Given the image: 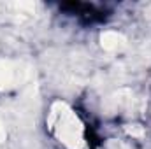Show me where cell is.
I'll list each match as a JSON object with an SVG mask.
<instances>
[{
    "mask_svg": "<svg viewBox=\"0 0 151 149\" xmlns=\"http://www.w3.org/2000/svg\"><path fill=\"white\" fill-rule=\"evenodd\" d=\"M125 132H127L128 135L135 137V139H142V137L146 135V132H144V128H142L141 125H127V126H125Z\"/></svg>",
    "mask_w": 151,
    "mask_h": 149,
    "instance_id": "cell-6",
    "label": "cell"
},
{
    "mask_svg": "<svg viewBox=\"0 0 151 149\" xmlns=\"http://www.w3.org/2000/svg\"><path fill=\"white\" fill-rule=\"evenodd\" d=\"M100 46L109 51V53H119L128 46V40L123 34L114 32V30H107L100 35Z\"/></svg>",
    "mask_w": 151,
    "mask_h": 149,
    "instance_id": "cell-5",
    "label": "cell"
},
{
    "mask_svg": "<svg viewBox=\"0 0 151 149\" xmlns=\"http://www.w3.org/2000/svg\"><path fill=\"white\" fill-rule=\"evenodd\" d=\"M104 107L107 111H127V112H134V111H141L142 109V104L139 102V98H135L134 91L132 90H127V88H121L118 91H114L113 95L107 97Z\"/></svg>",
    "mask_w": 151,
    "mask_h": 149,
    "instance_id": "cell-3",
    "label": "cell"
},
{
    "mask_svg": "<svg viewBox=\"0 0 151 149\" xmlns=\"http://www.w3.org/2000/svg\"><path fill=\"white\" fill-rule=\"evenodd\" d=\"M0 7L4 9L7 18L14 19L16 23L30 21L37 11V5L34 2H5V4H0Z\"/></svg>",
    "mask_w": 151,
    "mask_h": 149,
    "instance_id": "cell-4",
    "label": "cell"
},
{
    "mask_svg": "<svg viewBox=\"0 0 151 149\" xmlns=\"http://www.w3.org/2000/svg\"><path fill=\"white\" fill-rule=\"evenodd\" d=\"M47 126L67 149H86L84 126L81 119L65 102H55L49 109Z\"/></svg>",
    "mask_w": 151,
    "mask_h": 149,
    "instance_id": "cell-1",
    "label": "cell"
},
{
    "mask_svg": "<svg viewBox=\"0 0 151 149\" xmlns=\"http://www.w3.org/2000/svg\"><path fill=\"white\" fill-rule=\"evenodd\" d=\"M5 142H7V128H5L4 114L0 111V149H5Z\"/></svg>",
    "mask_w": 151,
    "mask_h": 149,
    "instance_id": "cell-7",
    "label": "cell"
},
{
    "mask_svg": "<svg viewBox=\"0 0 151 149\" xmlns=\"http://www.w3.org/2000/svg\"><path fill=\"white\" fill-rule=\"evenodd\" d=\"M30 65L25 62L0 58V91H7L27 82L30 79Z\"/></svg>",
    "mask_w": 151,
    "mask_h": 149,
    "instance_id": "cell-2",
    "label": "cell"
}]
</instances>
